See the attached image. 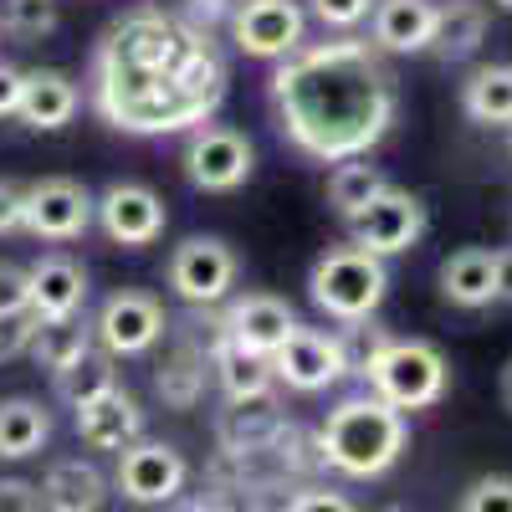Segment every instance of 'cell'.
Listing matches in <instances>:
<instances>
[{"label": "cell", "instance_id": "obj_1", "mask_svg": "<svg viewBox=\"0 0 512 512\" xmlns=\"http://www.w3.org/2000/svg\"><path fill=\"white\" fill-rule=\"evenodd\" d=\"M226 98V62L210 31L164 6L123 11L93 47L88 103L118 134H185Z\"/></svg>", "mask_w": 512, "mask_h": 512}, {"label": "cell", "instance_id": "obj_2", "mask_svg": "<svg viewBox=\"0 0 512 512\" xmlns=\"http://www.w3.org/2000/svg\"><path fill=\"white\" fill-rule=\"evenodd\" d=\"M272 113L282 139L313 164H344L369 154L400 113L384 52L359 36L303 41L272 72Z\"/></svg>", "mask_w": 512, "mask_h": 512}, {"label": "cell", "instance_id": "obj_3", "mask_svg": "<svg viewBox=\"0 0 512 512\" xmlns=\"http://www.w3.org/2000/svg\"><path fill=\"white\" fill-rule=\"evenodd\" d=\"M318 461L344 472L354 482L364 477H384L400 461L405 441H410V420L405 410L384 405L374 390L369 395H349L328 410V420L318 425Z\"/></svg>", "mask_w": 512, "mask_h": 512}, {"label": "cell", "instance_id": "obj_4", "mask_svg": "<svg viewBox=\"0 0 512 512\" xmlns=\"http://www.w3.org/2000/svg\"><path fill=\"white\" fill-rule=\"evenodd\" d=\"M384 292H390V267H384V256L364 251V246H328L313 272H308V297L313 308L333 323H364L374 318V308L384 303Z\"/></svg>", "mask_w": 512, "mask_h": 512}, {"label": "cell", "instance_id": "obj_5", "mask_svg": "<svg viewBox=\"0 0 512 512\" xmlns=\"http://www.w3.org/2000/svg\"><path fill=\"white\" fill-rule=\"evenodd\" d=\"M359 379L384 405L410 415V410H431L446 395L451 369H446V354L436 344H425V338H390V344L369 359V369Z\"/></svg>", "mask_w": 512, "mask_h": 512}, {"label": "cell", "instance_id": "obj_6", "mask_svg": "<svg viewBox=\"0 0 512 512\" xmlns=\"http://www.w3.org/2000/svg\"><path fill=\"white\" fill-rule=\"evenodd\" d=\"M185 180L205 195H231L251 180L256 169V149L241 128H226V123H200L190 128L185 139Z\"/></svg>", "mask_w": 512, "mask_h": 512}, {"label": "cell", "instance_id": "obj_7", "mask_svg": "<svg viewBox=\"0 0 512 512\" xmlns=\"http://www.w3.org/2000/svg\"><path fill=\"white\" fill-rule=\"evenodd\" d=\"M226 26L236 52L256 62H282L308 41V16L297 0H236Z\"/></svg>", "mask_w": 512, "mask_h": 512}, {"label": "cell", "instance_id": "obj_8", "mask_svg": "<svg viewBox=\"0 0 512 512\" xmlns=\"http://www.w3.org/2000/svg\"><path fill=\"white\" fill-rule=\"evenodd\" d=\"M236 272H241V262L221 236H185L175 251H169V267H164L175 297L190 303V308H216L236 287Z\"/></svg>", "mask_w": 512, "mask_h": 512}, {"label": "cell", "instance_id": "obj_9", "mask_svg": "<svg viewBox=\"0 0 512 512\" xmlns=\"http://www.w3.org/2000/svg\"><path fill=\"white\" fill-rule=\"evenodd\" d=\"M272 374H277V384H287V390H297V395H323V390H333V384L349 374L344 338L328 333V328L297 323L292 338L272 354Z\"/></svg>", "mask_w": 512, "mask_h": 512}, {"label": "cell", "instance_id": "obj_10", "mask_svg": "<svg viewBox=\"0 0 512 512\" xmlns=\"http://www.w3.org/2000/svg\"><path fill=\"white\" fill-rule=\"evenodd\" d=\"M93 221H98V200L88 195V185H77L67 175L26 185V216H21L26 236H36V241H77Z\"/></svg>", "mask_w": 512, "mask_h": 512}, {"label": "cell", "instance_id": "obj_11", "mask_svg": "<svg viewBox=\"0 0 512 512\" xmlns=\"http://www.w3.org/2000/svg\"><path fill=\"white\" fill-rule=\"evenodd\" d=\"M349 226V241L354 246H364V251H374V256H400V251H410L420 236H425V205H420V195H410V190H395V185H384L354 221H344Z\"/></svg>", "mask_w": 512, "mask_h": 512}, {"label": "cell", "instance_id": "obj_12", "mask_svg": "<svg viewBox=\"0 0 512 512\" xmlns=\"http://www.w3.org/2000/svg\"><path fill=\"white\" fill-rule=\"evenodd\" d=\"M185 477H190V466L175 446H164V441H134V446H123L118 451V472H113V487L128 497V502H139V507H159V502H175L185 492Z\"/></svg>", "mask_w": 512, "mask_h": 512}, {"label": "cell", "instance_id": "obj_13", "mask_svg": "<svg viewBox=\"0 0 512 512\" xmlns=\"http://www.w3.org/2000/svg\"><path fill=\"white\" fill-rule=\"evenodd\" d=\"M164 328H169V323H164L159 297L123 287V292H113L108 303L98 308L93 338H98V349H108L113 359H134V354H149V349L159 344Z\"/></svg>", "mask_w": 512, "mask_h": 512}, {"label": "cell", "instance_id": "obj_14", "mask_svg": "<svg viewBox=\"0 0 512 512\" xmlns=\"http://www.w3.org/2000/svg\"><path fill=\"white\" fill-rule=\"evenodd\" d=\"M292 328H297V313H292L287 297H277V292H246V297H236V303L226 308L216 333L226 338L231 349L251 354V359H272L292 338Z\"/></svg>", "mask_w": 512, "mask_h": 512}, {"label": "cell", "instance_id": "obj_15", "mask_svg": "<svg viewBox=\"0 0 512 512\" xmlns=\"http://www.w3.org/2000/svg\"><path fill=\"white\" fill-rule=\"evenodd\" d=\"M164 200L149 190V185H134V180H113L103 195H98V226L113 246H154L164 236Z\"/></svg>", "mask_w": 512, "mask_h": 512}, {"label": "cell", "instance_id": "obj_16", "mask_svg": "<svg viewBox=\"0 0 512 512\" xmlns=\"http://www.w3.org/2000/svg\"><path fill=\"white\" fill-rule=\"evenodd\" d=\"M77 436L93 451H123V446H134L144 436V410H139L134 395L113 384V390H103L98 400L77 405Z\"/></svg>", "mask_w": 512, "mask_h": 512}, {"label": "cell", "instance_id": "obj_17", "mask_svg": "<svg viewBox=\"0 0 512 512\" xmlns=\"http://www.w3.org/2000/svg\"><path fill=\"white\" fill-rule=\"evenodd\" d=\"M31 272V318L36 323H57V318H77L88 303V272L72 256H41L26 267Z\"/></svg>", "mask_w": 512, "mask_h": 512}, {"label": "cell", "instance_id": "obj_18", "mask_svg": "<svg viewBox=\"0 0 512 512\" xmlns=\"http://www.w3.org/2000/svg\"><path fill=\"white\" fill-rule=\"evenodd\" d=\"M82 108V93H77V82L57 67H31L26 82H21V108L16 118L26 128H36V134H57V128H67Z\"/></svg>", "mask_w": 512, "mask_h": 512}, {"label": "cell", "instance_id": "obj_19", "mask_svg": "<svg viewBox=\"0 0 512 512\" xmlns=\"http://www.w3.org/2000/svg\"><path fill=\"white\" fill-rule=\"evenodd\" d=\"M374 47L379 52H431V36H436V0H379L374 16Z\"/></svg>", "mask_w": 512, "mask_h": 512}, {"label": "cell", "instance_id": "obj_20", "mask_svg": "<svg viewBox=\"0 0 512 512\" xmlns=\"http://www.w3.org/2000/svg\"><path fill=\"white\" fill-rule=\"evenodd\" d=\"M441 297L451 308H487L497 303V262L487 246H461L441 262Z\"/></svg>", "mask_w": 512, "mask_h": 512}, {"label": "cell", "instance_id": "obj_21", "mask_svg": "<svg viewBox=\"0 0 512 512\" xmlns=\"http://www.w3.org/2000/svg\"><path fill=\"white\" fill-rule=\"evenodd\" d=\"M103 502H108V477L93 461L82 456L52 461L47 482H41V507L47 512H98Z\"/></svg>", "mask_w": 512, "mask_h": 512}, {"label": "cell", "instance_id": "obj_22", "mask_svg": "<svg viewBox=\"0 0 512 512\" xmlns=\"http://www.w3.org/2000/svg\"><path fill=\"white\" fill-rule=\"evenodd\" d=\"M482 41H487V6H482V0H446V6H436L431 52H436L441 62L477 57Z\"/></svg>", "mask_w": 512, "mask_h": 512}, {"label": "cell", "instance_id": "obj_23", "mask_svg": "<svg viewBox=\"0 0 512 512\" xmlns=\"http://www.w3.org/2000/svg\"><path fill=\"white\" fill-rule=\"evenodd\" d=\"M210 369H216L226 400H262V395H277V374H272V359H251L241 349H231L226 338L216 333L210 338Z\"/></svg>", "mask_w": 512, "mask_h": 512}, {"label": "cell", "instance_id": "obj_24", "mask_svg": "<svg viewBox=\"0 0 512 512\" xmlns=\"http://www.w3.org/2000/svg\"><path fill=\"white\" fill-rule=\"evenodd\" d=\"M52 441V415L41 400L11 395L0 400V461H26Z\"/></svg>", "mask_w": 512, "mask_h": 512}, {"label": "cell", "instance_id": "obj_25", "mask_svg": "<svg viewBox=\"0 0 512 512\" xmlns=\"http://www.w3.org/2000/svg\"><path fill=\"white\" fill-rule=\"evenodd\" d=\"M461 113L487 128H512V62L477 67L461 82Z\"/></svg>", "mask_w": 512, "mask_h": 512}, {"label": "cell", "instance_id": "obj_26", "mask_svg": "<svg viewBox=\"0 0 512 512\" xmlns=\"http://www.w3.org/2000/svg\"><path fill=\"white\" fill-rule=\"evenodd\" d=\"M98 344L93 338V328L88 323H77V318H57V323H36V333H31V359H36V369H47V374H62V369H72L82 354H88Z\"/></svg>", "mask_w": 512, "mask_h": 512}, {"label": "cell", "instance_id": "obj_27", "mask_svg": "<svg viewBox=\"0 0 512 512\" xmlns=\"http://www.w3.org/2000/svg\"><path fill=\"white\" fill-rule=\"evenodd\" d=\"M384 185H390V180H384L379 164H369L364 154H359V159H344V164L328 175V210H333L338 221H354Z\"/></svg>", "mask_w": 512, "mask_h": 512}, {"label": "cell", "instance_id": "obj_28", "mask_svg": "<svg viewBox=\"0 0 512 512\" xmlns=\"http://www.w3.org/2000/svg\"><path fill=\"white\" fill-rule=\"evenodd\" d=\"M205 369H210V354L195 349V344H180L175 354L164 359V369H159V395H164V405L195 410L200 395H205Z\"/></svg>", "mask_w": 512, "mask_h": 512}, {"label": "cell", "instance_id": "obj_29", "mask_svg": "<svg viewBox=\"0 0 512 512\" xmlns=\"http://www.w3.org/2000/svg\"><path fill=\"white\" fill-rule=\"evenodd\" d=\"M113 364H118V359H113L108 349H88L72 369L52 374V379H57V400H67L72 410L88 405V400H98L103 390H113V384H118V369H113Z\"/></svg>", "mask_w": 512, "mask_h": 512}, {"label": "cell", "instance_id": "obj_30", "mask_svg": "<svg viewBox=\"0 0 512 512\" xmlns=\"http://www.w3.org/2000/svg\"><path fill=\"white\" fill-rule=\"evenodd\" d=\"M62 21L57 0H0V31L16 36V41H41L52 36Z\"/></svg>", "mask_w": 512, "mask_h": 512}, {"label": "cell", "instance_id": "obj_31", "mask_svg": "<svg viewBox=\"0 0 512 512\" xmlns=\"http://www.w3.org/2000/svg\"><path fill=\"white\" fill-rule=\"evenodd\" d=\"M461 512H512V477L492 472L461 492Z\"/></svg>", "mask_w": 512, "mask_h": 512}, {"label": "cell", "instance_id": "obj_32", "mask_svg": "<svg viewBox=\"0 0 512 512\" xmlns=\"http://www.w3.org/2000/svg\"><path fill=\"white\" fill-rule=\"evenodd\" d=\"M374 6L379 0H313V16L328 26V31H354V26H364L369 16H374Z\"/></svg>", "mask_w": 512, "mask_h": 512}, {"label": "cell", "instance_id": "obj_33", "mask_svg": "<svg viewBox=\"0 0 512 512\" xmlns=\"http://www.w3.org/2000/svg\"><path fill=\"white\" fill-rule=\"evenodd\" d=\"M0 313H31V272L21 262H0Z\"/></svg>", "mask_w": 512, "mask_h": 512}, {"label": "cell", "instance_id": "obj_34", "mask_svg": "<svg viewBox=\"0 0 512 512\" xmlns=\"http://www.w3.org/2000/svg\"><path fill=\"white\" fill-rule=\"evenodd\" d=\"M31 333H36V318L31 313H0V364H11L31 349Z\"/></svg>", "mask_w": 512, "mask_h": 512}, {"label": "cell", "instance_id": "obj_35", "mask_svg": "<svg viewBox=\"0 0 512 512\" xmlns=\"http://www.w3.org/2000/svg\"><path fill=\"white\" fill-rule=\"evenodd\" d=\"M287 512H359L344 492H328V487H297L287 497Z\"/></svg>", "mask_w": 512, "mask_h": 512}, {"label": "cell", "instance_id": "obj_36", "mask_svg": "<svg viewBox=\"0 0 512 512\" xmlns=\"http://www.w3.org/2000/svg\"><path fill=\"white\" fill-rule=\"evenodd\" d=\"M0 512H41V487L21 477H0Z\"/></svg>", "mask_w": 512, "mask_h": 512}, {"label": "cell", "instance_id": "obj_37", "mask_svg": "<svg viewBox=\"0 0 512 512\" xmlns=\"http://www.w3.org/2000/svg\"><path fill=\"white\" fill-rule=\"evenodd\" d=\"M21 216H26V185L0 180V236H16Z\"/></svg>", "mask_w": 512, "mask_h": 512}, {"label": "cell", "instance_id": "obj_38", "mask_svg": "<svg viewBox=\"0 0 512 512\" xmlns=\"http://www.w3.org/2000/svg\"><path fill=\"white\" fill-rule=\"evenodd\" d=\"M21 82H26V72H21V67L0 62V118H11V113L21 108Z\"/></svg>", "mask_w": 512, "mask_h": 512}, {"label": "cell", "instance_id": "obj_39", "mask_svg": "<svg viewBox=\"0 0 512 512\" xmlns=\"http://www.w3.org/2000/svg\"><path fill=\"white\" fill-rule=\"evenodd\" d=\"M492 262H497V303H512V246H497Z\"/></svg>", "mask_w": 512, "mask_h": 512}, {"label": "cell", "instance_id": "obj_40", "mask_svg": "<svg viewBox=\"0 0 512 512\" xmlns=\"http://www.w3.org/2000/svg\"><path fill=\"white\" fill-rule=\"evenodd\" d=\"M180 512H236V507H226L221 497H195V502H185Z\"/></svg>", "mask_w": 512, "mask_h": 512}, {"label": "cell", "instance_id": "obj_41", "mask_svg": "<svg viewBox=\"0 0 512 512\" xmlns=\"http://www.w3.org/2000/svg\"><path fill=\"white\" fill-rule=\"evenodd\" d=\"M502 405H507V410H512V359H507V364H502Z\"/></svg>", "mask_w": 512, "mask_h": 512}, {"label": "cell", "instance_id": "obj_42", "mask_svg": "<svg viewBox=\"0 0 512 512\" xmlns=\"http://www.w3.org/2000/svg\"><path fill=\"white\" fill-rule=\"evenodd\" d=\"M492 6H497V11H512V0H492Z\"/></svg>", "mask_w": 512, "mask_h": 512}, {"label": "cell", "instance_id": "obj_43", "mask_svg": "<svg viewBox=\"0 0 512 512\" xmlns=\"http://www.w3.org/2000/svg\"><path fill=\"white\" fill-rule=\"evenodd\" d=\"M384 512H415V507H384Z\"/></svg>", "mask_w": 512, "mask_h": 512}]
</instances>
